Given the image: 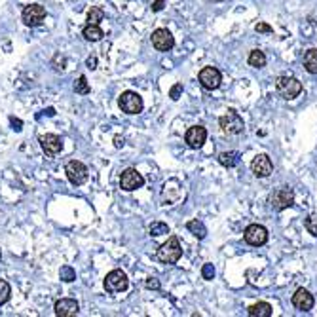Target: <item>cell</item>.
I'll list each match as a JSON object with an SVG mask.
<instances>
[{"label":"cell","instance_id":"cell-1","mask_svg":"<svg viewBox=\"0 0 317 317\" xmlns=\"http://www.w3.org/2000/svg\"><path fill=\"white\" fill-rule=\"evenodd\" d=\"M275 91L279 93L281 99L285 101H291L298 95L302 93V82L291 74H283L279 78L275 80Z\"/></svg>","mask_w":317,"mask_h":317},{"label":"cell","instance_id":"cell-2","mask_svg":"<svg viewBox=\"0 0 317 317\" xmlns=\"http://www.w3.org/2000/svg\"><path fill=\"white\" fill-rule=\"evenodd\" d=\"M182 257V247L177 236H169L164 245H160L158 252H156V259L164 264H177Z\"/></svg>","mask_w":317,"mask_h":317},{"label":"cell","instance_id":"cell-3","mask_svg":"<svg viewBox=\"0 0 317 317\" xmlns=\"http://www.w3.org/2000/svg\"><path fill=\"white\" fill-rule=\"evenodd\" d=\"M268 203L274 211H285L289 207H293L295 203V192L289 186H279L275 188L274 192H270L268 196Z\"/></svg>","mask_w":317,"mask_h":317},{"label":"cell","instance_id":"cell-4","mask_svg":"<svg viewBox=\"0 0 317 317\" xmlns=\"http://www.w3.org/2000/svg\"><path fill=\"white\" fill-rule=\"evenodd\" d=\"M103 287H105L107 293H122V291H125V289L130 287L128 274L123 270H120V268H116V270L107 274L105 281H103Z\"/></svg>","mask_w":317,"mask_h":317},{"label":"cell","instance_id":"cell-5","mask_svg":"<svg viewBox=\"0 0 317 317\" xmlns=\"http://www.w3.org/2000/svg\"><path fill=\"white\" fill-rule=\"evenodd\" d=\"M118 107L125 114H141L143 112V97L137 91H123L118 99Z\"/></svg>","mask_w":317,"mask_h":317},{"label":"cell","instance_id":"cell-6","mask_svg":"<svg viewBox=\"0 0 317 317\" xmlns=\"http://www.w3.org/2000/svg\"><path fill=\"white\" fill-rule=\"evenodd\" d=\"M220 130L224 133H228V135H239L241 131L245 130V123H243V118L238 114V112H234V110H228L224 116H220Z\"/></svg>","mask_w":317,"mask_h":317},{"label":"cell","instance_id":"cell-7","mask_svg":"<svg viewBox=\"0 0 317 317\" xmlns=\"http://www.w3.org/2000/svg\"><path fill=\"white\" fill-rule=\"evenodd\" d=\"M65 173H67L69 182L74 184V186H82L87 180V167L84 166L82 162H78V160H71V162L67 164Z\"/></svg>","mask_w":317,"mask_h":317},{"label":"cell","instance_id":"cell-8","mask_svg":"<svg viewBox=\"0 0 317 317\" xmlns=\"http://www.w3.org/2000/svg\"><path fill=\"white\" fill-rule=\"evenodd\" d=\"M198 80H200V84H202L203 89L213 91V89H216V87L220 86L223 74H220V71L215 69V67H203L202 71H200V74H198Z\"/></svg>","mask_w":317,"mask_h":317},{"label":"cell","instance_id":"cell-9","mask_svg":"<svg viewBox=\"0 0 317 317\" xmlns=\"http://www.w3.org/2000/svg\"><path fill=\"white\" fill-rule=\"evenodd\" d=\"M144 186V177L139 173L137 169H125L122 171V177H120V188L125 190V192H133V190H139V188Z\"/></svg>","mask_w":317,"mask_h":317},{"label":"cell","instance_id":"cell-10","mask_svg":"<svg viewBox=\"0 0 317 317\" xmlns=\"http://www.w3.org/2000/svg\"><path fill=\"white\" fill-rule=\"evenodd\" d=\"M243 239H245L249 245L260 247L268 241V230L262 224H249L243 232Z\"/></svg>","mask_w":317,"mask_h":317},{"label":"cell","instance_id":"cell-11","mask_svg":"<svg viewBox=\"0 0 317 317\" xmlns=\"http://www.w3.org/2000/svg\"><path fill=\"white\" fill-rule=\"evenodd\" d=\"M21 19L29 27H38L46 19V8L40 6V4H29V6H25V10H23Z\"/></svg>","mask_w":317,"mask_h":317},{"label":"cell","instance_id":"cell-12","mask_svg":"<svg viewBox=\"0 0 317 317\" xmlns=\"http://www.w3.org/2000/svg\"><path fill=\"white\" fill-rule=\"evenodd\" d=\"M251 171L255 177L266 179L274 171V164H272V160L268 158V154H257L255 160L251 162Z\"/></svg>","mask_w":317,"mask_h":317},{"label":"cell","instance_id":"cell-13","mask_svg":"<svg viewBox=\"0 0 317 317\" xmlns=\"http://www.w3.org/2000/svg\"><path fill=\"white\" fill-rule=\"evenodd\" d=\"M152 46L158 51H169L175 46V38L167 29H156L152 33Z\"/></svg>","mask_w":317,"mask_h":317},{"label":"cell","instance_id":"cell-14","mask_svg":"<svg viewBox=\"0 0 317 317\" xmlns=\"http://www.w3.org/2000/svg\"><path fill=\"white\" fill-rule=\"evenodd\" d=\"M184 141L190 148H202L203 143L207 141V130L203 125H192L184 135Z\"/></svg>","mask_w":317,"mask_h":317},{"label":"cell","instance_id":"cell-15","mask_svg":"<svg viewBox=\"0 0 317 317\" xmlns=\"http://www.w3.org/2000/svg\"><path fill=\"white\" fill-rule=\"evenodd\" d=\"M38 141H40L42 150L46 152L48 156H55V154H59V152L63 150V141H61V137L55 135V133H46V135H42Z\"/></svg>","mask_w":317,"mask_h":317},{"label":"cell","instance_id":"cell-16","mask_svg":"<svg viewBox=\"0 0 317 317\" xmlns=\"http://www.w3.org/2000/svg\"><path fill=\"white\" fill-rule=\"evenodd\" d=\"M55 315L57 317H72L80 313V304L74 298H61L55 302Z\"/></svg>","mask_w":317,"mask_h":317},{"label":"cell","instance_id":"cell-17","mask_svg":"<svg viewBox=\"0 0 317 317\" xmlns=\"http://www.w3.org/2000/svg\"><path fill=\"white\" fill-rule=\"evenodd\" d=\"M313 304H315V300L310 295V291H306V289H298L293 295V306L298 311H310L313 308Z\"/></svg>","mask_w":317,"mask_h":317},{"label":"cell","instance_id":"cell-18","mask_svg":"<svg viewBox=\"0 0 317 317\" xmlns=\"http://www.w3.org/2000/svg\"><path fill=\"white\" fill-rule=\"evenodd\" d=\"M82 36L86 38L87 42H99L103 36H105V33H103V29L99 27V25L87 23L86 27H84V30H82Z\"/></svg>","mask_w":317,"mask_h":317},{"label":"cell","instance_id":"cell-19","mask_svg":"<svg viewBox=\"0 0 317 317\" xmlns=\"http://www.w3.org/2000/svg\"><path fill=\"white\" fill-rule=\"evenodd\" d=\"M304 69L310 72V74H317V48H311L304 53Z\"/></svg>","mask_w":317,"mask_h":317},{"label":"cell","instance_id":"cell-20","mask_svg":"<svg viewBox=\"0 0 317 317\" xmlns=\"http://www.w3.org/2000/svg\"><path fill=\"white\" fill-rule=\"evenodd\" d=\"M247 313L251 317H270L272 315V306L268 302H257L247 310Z\"/></svg>","mask_w":317,"mask_h":317},{"label":"cell","instance_id":"cell-21","mask_svg":"<svg viewBox=\"0 0 317 317\" xmlns=\"http://www.w3.org/2000/svg\"><path fill=\"white\" fill-rule=\"evenodd\" d=\"M218 164L220 166H224V167H236L239 164V154L238 152H234V150H230V152H223L220 156H218Z\"/></svg>","mask_w":317,"mask_h":317},{"label":"cell","instance_id":"cell-22","mask_svg":"<svg viewBox=\"0 0 317 317\" xmlns=\"http://www.w3.org/2000/svg\"><path fill=\"white\" fill-rule=\"evenodd\" d=\"M186 228L192 232L198 239H205V236H207V228H205V224H203L202 220H196V218L194 220H188Z\"/></svg>","mask_w":317,"mask_h":317},{"label":"cell","instance_id":"cell-23","mask_svg":"<svg viewBox=\"0 0 317 317\" xmlns=\"http://www.w3.org/2000/svg\"><path fill=\"white\" fill-rule=\"evenodd\" d=\"M249 65L252 69H262V67H266V55H264V51L260 50H252L249 53Z\"/></svg>","mask_w":317,"mask_h":317},{"label":"cell","instance_id":"cell-24","mask_svg":"<svg viewBox=\"0 0 317 317\" xmlns=\"http://www.w3.org/2000/svg\"><path fill=\"white\" fill-rule=\"evenodd\" d=\"M103 19H105V12H103V8H99V6L89 8V12H87V23H91V25H99Z\"/></svg>","mask_w":317,"mask_h":317},{"label":"cell","instance_id":"cell-25","mask_svg":"<svg viewBox=\"0 0 317 317\" xmlns=\"http://www.w3.org/2000/svg\"><path fill=\"white\" fill-rule=\"evenodd\" d=\"M59 277H61V281L72 283L76 279V270L72 266H69V264H65V266H61V270H59Z\"/></svg>","mask_w":317,"mask_h":317},{"label":"cell","instance_id":"cell-26","mask_svg":"<svg viewBox=\"0 0 317 317\" xmlns=\"http://www.w3.org/2000/svg\"><path fill=\"white\" fill-rule=\"evenodd\" d=\"M74 91L80 95H87L89 91H91V87H89V84H87V78L82 74V76H78L76 78V82H74Z\"/></svg>","mask_w":317,"mask_h":317},{"label":"cell","instance_id":"cell-27","mask_svg":"<svg viewBox=\"0 0 317 317\" xmlns=\"http://www.w3.org/2000/svg\"><path fill=\"white\" fill-rule=\"evenodd\" d=\"M166 234H169V226L166 223H152L150 226L152 238H160V236H166Z\"/></svg>","mask_w":317,"mask_h":317},{"label":"cell","instance_id":"cell-28","mask_svg":"<svg viewBox=\"0 0 317 317\" xmlns=\"http://www.w3.org/2000/svg\"><path fill=\"white\" fill-rule=\"evenodd\" d=\"M10 295H12V287L6 279H0V306L6 304L10 300Z\"/></svg>","mask_w":317,"mask_h":317},{"label":"cell","instance_id":"cell-29","mask_svg":"<svg viewBox=\"0 0 317 317\" xmlns=\"http://www.w3.org/2000/svg\"><path fill=\"white\" fill-rule=\"evenodd\" d=\"M306 230L310 232L313 238H317V213H313V215L306 218Z\"/></svg>","mask_w":317,"mask_h":317},{"label":"cell","instance_id":"cell-30","mask_svg":"<svg viewBox=\"0 0 317 317\" xmlns=\"http://www.w3.org/2000/svg\"><path fill=\"white\" fill-rule=\"evenodd\" d=\"M202 275H203V279H213L215 277V266L213 264H203V268H202Z\"/></svg>","mask_w":317,"mask_h":317},{"label":"cell","instance_id":"cell-31","mask_svg":"<svg viewBox=\"0 0 317 317\" xmlns=\"http://www.w3.org/2000/svg\"><path fill=\"white\" fill-rule=\"evenodd\" d=\"M255 30H257V33H262V35H270V33H274V29H272L268 23H262V21L255 25Z\"/></svg>","mask_w":317,"mask_h":317},{"label":"cell","instance_id":"cell-32","mask_svg":"<svg viewBox=\"0 0 317 317\" xmlns=\"http://www.w3.org/2000/svg\"><path fill=\"white\" fill-rule=\"evenodd\" d=\"M180 95H182V84H175V86L169 89V97H171L173 101H177Z\"/></svg>","mask_w":317,"mask_h":317},{"label":"cell","instance_id":"cell-33","mask_svg":"<svg viewBox=\"0 0 317 317\" xmlns=\"http://www.w3.org/2000/svg\"><path fill=\"white\" fill-rule=\"evenodd\" d=\"M144 287L150 289V291H160V287H162V285H160V281L156 279V277H148V279L144 281Z\"/></svg>","mask_w":317,"mask_h":317},{"label":"cell","instance_id":"cell-34","mask_svg":"<svg viewBox=\"0 0 317 317\" xmlns=\"http://www.w3.org/2000/svg\"><path fill=\"white\" fill-rule=\"evenodd\" d=\"M10 125H12V130L14 131L23 130V122L19 120V118H15V116H10Z\"/></svg>","mask_w":317,"mask_h":317},{"label":"cell","instance_id":"cell-35","mask_svg":"<svg viewBox=\"0 0 317 317\" xmlns=\"http://www.w3.org/2000/svg\"><path fill=\"white\" fill-rule=\"evenodd\" d=\"M150 8H152V12H162V10H164V0H154Z\"/></svg>","mask_w":317,"mask_h":317},{"label":"cell","instance_id":"cell-36","mask_svg":"<svg viewBox=\"0 0 317 317\" xmlns=\"http://www.w3.org/2000/svg\"><path fill=\"white\" fill-rule=\"evenodd\" d=\"M86 65H87V69H97V57L95 55H91V57H87V61H86Z\"/></svg>","mask_w":317,"mask_h":317},{"label":"cell","instance_id":"cell-37","mask_svg":"<svg viewBox=\"0 0 317 317\" xmlns=\"http://www.w3.org/2000/svg\"><path fill=\"white\" fill-rule=\"evenodd\" d=\"M114 144H116V148H122V146H123V139L116 137L114 139Z\"/></svg>","mask_w":317,"mask_h":317},{"label":"cell","instance_id":"cell-38","mask_svg":"<svg viewBox=\"0 0 317 317\" xmlns=\"http://www.w3.org/2000/svg\"><path fill=\"white\" fill-rule=\"evenodd\" d=\"M209 2H223V0H209Z\"/></svg>","mask_w":317,"mask_h":317},{"label":"cell","instance_id":"cell-39","mask_svg":"<svg viewBox=\"0 0 317 317\" xmlns=\"http://www.w3.org/2000/svg\"><path fill=\"white\" fill-rule=\"evenodd\" d=\"M0 259H2V251H0Z\"/></svg>","mask_w":317,"mask_h":317}]
</instances>
